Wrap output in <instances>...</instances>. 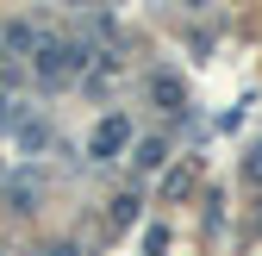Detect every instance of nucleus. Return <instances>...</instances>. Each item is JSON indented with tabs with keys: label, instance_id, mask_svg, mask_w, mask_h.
Returning a JSON list of instances; mask_svg holds the SVG:
<instances>
[{
	"label": "nucleus",
	"instance_id": "1",
	"mask_svg": "<svg viewBox=\"0 0 262 256\" xmlns=\"http://www.w3.org/2000/svg\"><path fill=\"white\" fill-rule=\"evenodd\" d=\"M81 62H88V50H81V44H62V38H38V50H31V69H38L44 88L81 75Z\"/></svg>",
	"mask_w": 262,
	"mask_h": 256
},
{
	"label": "nucleus",
	"instance_id": "2",
	"mask_svg": "<svg viewBox=\"0 0 262 256\" xmlns=\"http://www.w3.org/2000/svg\"><path fill=\"white\" fill-rule=\"evenodd\" d=\"M125 144H131V125L113 113V119H100V125H94V144H88V150H94V156H119Z\"/></svg>",
	"mask_w": 262,
	"mask_h": 256
},
{
	"label": "nucleus",
	"instance_id": "3",
	"mask_svg": "<svg viewBox=\"0 0 262 256\" xmlns=\"http://www.w3.org/2000/svg\"><path fill=\"white\" fill-rule=\"evenodd\" d=\"M162 163H169V144H162V138H144L138 144V169H162Z\"/></svg>",
	"mask_w": 262,
	"mask_h": 256
},
{
	"label": "nucleus",
	"instance_id": "4",
	"mask_svg": "<svg viewBox=\"0 0 262 256\" xmlns=\"http://www.w3.org/2000/svg\"><path fill=\"white\" fill-rule=\"evenodd\" d=\"M150 94H156L162 106H181V81L175 75H150Z\"/></svg>",
	"mask_w": 262,
	"mask_h": 256
},
{
	"label": "nucleus",
	"instance_id": "5",
	"mask_svg": "<svg viewBox=\"0 0 262 256\" xmlns=\"http://www.w3.org/2000/svg\"><path fill=\"white\" fill-rule=\"evenodd\" d=\"M31 200H38V181H31V175H19V181L7 187V206H19V212H25Z\"/></svg>",
	"mask_w": 262,
	"mask_h": 256
},
{
	"label": "nucleus",
	"instance_id": "6",
	"mask_svg": "<svg viewBox=\"0 0 262 256\" xmlns=\"http://www.w3.org/2000/svg\"><path fill=\"white\" fill-rule=\"evenodd\" d=\"M187 187H193V169H175L169 181H162V194H169V200H181V194H187Z\"/></svg>",
	"mask_w": 262,
	"mask_h": 256
},
{
	"label": "nucleus",
	"instance_id": "7",
	"mask_svg": "<svg viewBox=\"0 0 262 256\" xmlns=\"http://www.w3.org/2000/svg\"><path fill=\"white\" fill-rule=\"evenodd\" d=\"M19 138H25V150H44V144H50V125H38V119H31Z\"/></svg>",
	"mask_w": 262,
	"mask_h": 256
},
{
	"label": "nucleus",
	"instance_id": "8",
	"mask_svg": "<svg viewBox=\"0 0 262 256\" xmlns=\"http://www.w3.org/2000/svg\"><path fill=\"white\" fill-rule=\"evenodd\" d=\"M244 169H250V181H262V150H250V163H244Z\"/></svg>",
	"mask_w": 262,
	"mask_h": 256
},
{
	"label": "nucleus",
	"instance_id": "9",
	"mask_svg": "<svg viewBox=\"0 0 262 256\" xmlns=\"http://www.w3.org/2000/svg\"><path fill=\"white\" fill-rule=\"evenodd\" d=\"M7 119H13V113H7V94H0V125H7Z\"/></svg>",
	"mask_w": 262,
	"mask_h": 256
},
{
	"label": "nucleus",
	"instance_id": "10",
	"mask_svg": "<svg viewBox=\"0 0 262 256\" xmlns=\"http://www.w3.org/2000/svg\"><path fill=\"white\" fill-rule=\"evenodd\" d=\"M0 256H7V250H0Z\"/></svg>",
	"mask_w": 262,
	"mask_h": 256
}]
</instances>
